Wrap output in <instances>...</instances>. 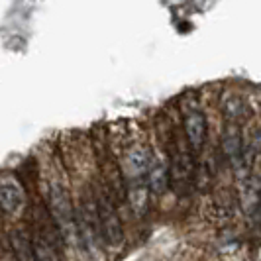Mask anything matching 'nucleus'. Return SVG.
<instances>
[{"instance_id": "1", "label": "nucleus", "mask_w": 261, "mask_h": 261, "mask_svg": "<svg viewBox=\"0 0 261 261\" xmlns=\"http://www.w3.org/2000/svg\"><path fill=\"white\" fill-rule=\"evenodd\" d=\"M51 212L55 216V222L59 224L61 232L65 236L75 234V216H73V204L71 198L63 187L53 185L51 187Z\"/></svg>"}, {"instance_id": "2", "label": "nucleus", "mask_w": 261, "mask_h": 261, "mask_svg": "<svg viewBox=\"0 0 261 261\" xmlns=\"http://www.w3.org/2000/svg\"><path fill=\"white\" fill-rule=\"evenodd\" d=\"M94 210H96V224H98V230H100L102 238H106V242L110 246H120V242H122V224L118 220L112 204L108 200H100Z\"/></svg>"}, {"instance_id": "3", "label": "nucleus", "mask_w": 261, "mask_h": 261, "mask_svg": "<svg viewBox=\"0 0 261 261\" xmlns=\"http://www.w3.org/2000/svg\"><path fill=\"white\" fill-rule=\"evenodd\" d=\"M153 155H151V151L149 149H145V147H134L128 151V155H126V171L130 173L132 181L134 183H144L145 179H147V173L151 169V165H153Z\"/></svg>"}, {"instance_id": "4", "label": "nucleus", "mask_w": 261, "mask_h": 261, "mask_svg": "<svg viewBox=\"0 0 261 261\" xmlns=\"http://www.w3.org/2000/svg\"><path fill=\"white\" fill-rule=\"evenodd\" d=\"M183 126L191 147L195 151H200V147L204 145V140H206V118H204V114L196 108L187 110L183 118Z\"/></svg>"}, {"instance_id": "5", "label": "nucleus", "mask_w": 261, "mask_h": 261, "mask_svg": "<svg viewBox=\"0 0 261 261\" xmlns=\"http://www.w3.org/2000/svg\"><path fill=\"white\" fill-rule=\"evenodd\" d=\"M24 206V193L12 181L0 183V210L4 214H16Z\"/></svg>"}, {"instance_id": "6", "label": "nucleus", "mask_w": 261, "mask_h": 261, "mask_svg": "<svg viewBox=\"0 0 261 261\" xmlns=\"http://www.w3.org/2000/svg\"><path fill=\"white\" fill-rule=\"evenodd\" d=\"M222 149L228 155V159L234 163L236 167L240 165L242 155H244V145H242V134L236 126H228L222 136Z\"/></svg>"}, {"instance_id": "7", "label": "nucleus", "mask_w": 261, "mask_h": 261, "mask_svg": "<svg viewBox=\"0 0 261 261\" xmlns=\"http://www.w3.org/2000/svg\"><path fill=\"white\" fill-rule=\"evenodd\" d=\"M10 244H12V249L18 261H36L34 249H32V240L24 230H12L10 232Z\"/></svg>"}, {"instance_id": "8", "label": "nucleus", "mask_w": 261, "mask_h": 261, "mask_svg": "<svg viewBox=\"0 0 261 261\" xmlns=\"http://www.w3.org/2000/svg\"><path fill=\"white\" fill-rule=\"evenodd\" d=\"M32 249H34V255L36 261H59L57 251L53 249L51 242L43 236H34L32 238Z\"/></svg>"}, {"instance_id": "9", "label": "nucleus", "mask_w": 261, "mask_h": 261, "mask_svg": "<svg viewBox=\"0 0 261 261\" xmlns=\"http://www.w3.org/2000/svg\"><path fill=\"white\" fill-rule=\"evenodd\" d=\"M147 187L151 189V191H155V193H161L165 187H167V171L165 167L161 165V163H157L153 161V165H151V169L147 173Z\"/></svg>"}, {"instance_id": "10", "label": "nucleus", "mask_w": 261, "mask_h": 261, "mask_svg": "<svg viewBox=\"0 0 261 261\" xmlns=\"http://www.w3.org/2000/svg\"><path fill=\"white\" fill-rule=\"evenodd\" d=\"M0 257H2V249H0Z\"/></svg>"}]
</instances>
